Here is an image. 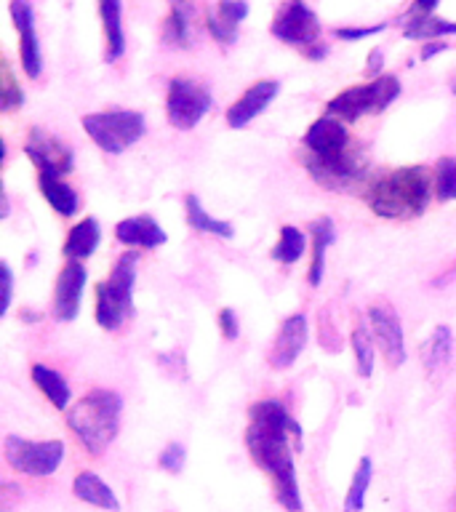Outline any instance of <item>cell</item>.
<instances>
[{
  "mask_svg": "<svg viewBox=\"0 0 456 512\" xmlns=\"http://www.w3.org/2000/svg\"><path fill=\"white\" fill-rule=\"evenodd\" d=\"M400 96V80L395 75H379L376 80L366 86H352L342 94H336L328 102V115L344 120V123H355L363 115H376L384 112L395 99Z\"/></svg>",
  "mask_w": 456,
  "mask_h": 512,
  "instance_id": "cell-6",
  "label": "cell"
},
{
  "mask_svg": "<svg viewBox=\"0 0 456 512\" xmlns=\"http://www.w3.org/2000/svg\"><path fill=\"white\" fill-rule=\"evenodd\" d=\"M270 32L288 46L302 48L304 56L310 59H320L326 54V48L320 46L318 14L304 0H286L272 16Z\"/></svg>",
  "mask_w": 456,
  "mask_h": 512,
  "instance_id": "cell-8",
  "label": "cell"
},
{
  "mask_svg": "<svg viewBox=\"0 0 456 512\" xmlns=\"http://www.w3.org/2000/svg\"><path fill=\"white\" fill-rule=\"evenodd\" d=\"M83 128L99 150L120 155L144 136V115L136 110H107L83 115Z\"/></svg>",
  "mask_w": 456,
  "mask_h": 512,
  "instance_id": "cell-7",
  "label": "cell"
},
{
  "mask_svg": "<svg viewBox=\"0 0 456 512\" xmlns=\"http://www.w3.org/2000/svg\"><path fill=\"white\" fill-rule=\"evenodd\" d=\"M3 456L6 462L22 475L43 478L54 475L64 459L62 440H27L19 435H8L3 443Z\"/></svg>",
  "mask_w": 456,
  "mask_h": 512,
  "instance_id": "cell-9",
  "label": "cell"
},
{
  "mask_svg": "<svg viewBox=\"0 0 456 512\" xmlns=\"http://www.w3.org/2000/svg\"><path fill=\"white\" fill-rule=\"evenodd\" d=\"M184 459H187V451H184V446H179V443H168V446L160 451L158 464L166 472H174L176 475V472H182Z\"/></svg>",
  "mask_w": 456,
  "mask_h": 512,
  "instance_id": "cell-34",
  "label": "cell"
},
{
  "mask_svg": "<svg viewBox=\"0 0 456 512\" xmlns=\"http://www.w3.org/2000/svg\"><path fill=\"white\" fill-rule=\"evenodd\" d=\"M304 344H307V318L302 312H296L291 318L283 320L278 331V339L272 344L270 366L283 371V368L294 366V360L302 355Z\"/></svg>",
  "mask_w": 456,
  "mask_h": 512,
  "instance_id": "cell-16",
  "label": "cell"
},
{
  "mask_svg": "<svg viewBox=\"0 0 456 512\" xmlns=\"http://www.w3.org/2000/svg\"><path fill=\"white\" fill-rule=\"evenodd\" d=\"M88 283V272L80 262H67L56 278L54 288V315L64 323L78 318L80 312V296Z\"/></svg>",
  "mask_w": 456,
  "mask_h": 512,
  "instance_id": "cell-14",
  "label": "cell"
},
{
  "mask_svg": "<svg viewBox=\"0 0 456 512\" xmlns=\"http://www.w3.org/2000/svg\"><path fill=\"white\" fill-rule=\"evenodd\" d=\"M374 334L368 326H355L352 331V352H355V363H358V374L363 379L374 374Z\"/></svg>",
  "mask_w": 456,
  "mask_h": 512,
  "instance_id": "cell-30",
  "label": "cell"
},
{
  "mask_svg": "<svg viewBox=\"0 0 456 512\" xmlns=\"http://www.w3.org/2000/svg\"><path fill=\"white\" fill-rule=\"evenodd\" d=\"M184 208H187V224H190L195 232H206V235H216V238L224 240H230L232 235H235V227H232L230 222L214 219L206 208L200 206L198 195H187V198H184Z\"/></svg>",
  "mask_w": 456,
  "mask_h": 512,
  "instance_id": "cell-25",
  "label": "cell"
},
{
  "mask_svg": "<svg viewBox=\"0 0 456 512\" xmlns=\"http://www.w3.org/2000/svg\"><path fill=\"white\" fill-rule=\"evenodd\" d=\"M371 459L363 456L358 464V470L352 475V483H350V491H347V499H344V512H363L366 507V494H368V486H371Z\"/></svg>",
  "mask_w": 456,
  "mask_h": 512,
  "instance_id": "cell-29",
  "label": "cell"
},
{
  "mask_svg": "<svg viewBox=\"0 0 456 512\" xmlns=\"http://www.w3.org/2000/svg\"><path fill=\"white\" fill-rule=\"evenodd\" d=\"M0 280H3V304H0V315H6L8 304H11V296H14V275H11L8 262L0 264Z\"/></svg>",
  "mask_w": 456,
  "mask_h": 512,
  "instance_id": "cell-37",
  "label": "cell"
},
{
  "mask_svg": "<svg viewBox=\"0 0 456 512\" xmlns=\"http://www.w3.org/2000/svg\"><path fill=\"white\" fill-rule=\"evenodd\" d=\"M291 440H302V430L280 400H259L248 408V454L272 478L278 502L288 512H302Z\"/></svg>",
  "mask_w": 456,
  "mask_h": 512,
  "instance_id": "cell-1",
  "label": "cell"
},
{
  "mask_svg": "<svg viewBox=\"0 0 456 512\" xmlns=\"http://www.w3.org/2000/svg\"><path fill=\"white\" fill-rule=\"evenodd\" d=\"M14 27L19 32V59H22V70L27 78H38L43 70V56H40L38 32H35V16H32L30 0H11L8 3Z\"/></svg>",
  "mask_w": 456,
  "mask_h": 512,
  "instance_id": "cell-13",
  "label": "cell"
},
{
  "mask_svg": "<svg viewBox=\"0 0 456 512\" xmlns=\"http://www.w3.org/2000/svg\"><path fill=\"white\" fill-rule=\"evenodd\" d=\"M190 14L192 11H179L171 8V14L163 22V40L168 46L174 48H187L190 46Z\"/></svg>",
  "mask_w": 456,
  "mask_h": 512,
  "instance_id": "cell-31",
  "label": "cell"
},
{
  "mask_svg": "<svg viewBox=\"0 0 456 512\" xmlns=\"http://www.w3.org/2000/svg\"><path fill=\"white\" fill-rule=\"evenodd\" d=\"M139 256L128 251L112 264L110 278L96 286V323L104 331H118L134 312V283Z\"/></svg>",
  "mask_w": 456,
  "mask_h": 512,
  "instance_id": "cell-5",
  "label": "cell"
},
{
  "mask_svg": "<svg viewBox=\"0 0 456 512\" xmlns=\"http://www.w3.org/2000/svg\"><path fill=\"white\" fill-rule=\"evenodd\" d=\"M368 328H371L387 363L398 368L406 360V342H403V326H400L398 312L392 310L390 304H374L368 310Z\"/></svg>",
  "mask_w": 456,
  "mask_h": 512,
  "instance_id": "cell-12",
  "label": "cell"
},
{
  "mask_svg": "<svg viewBox=\"0 0 456 512\" xmlns=\"http://www.w3.org/2000/svg\"><path fill=\"white\" fill-rule=\"evenodd\" d=\"M440 0H416L414 3V14L416 16H432V11L438 8Z\"/></svg>",
  "mask_w": 456,
  "mask_h": 512,
  "instance_id": "cell-38",
  "label": "cell"
},
{
  "mask_svg": "<svg viewBox=\"0 0 456 512\" xmlns=\"http://www.w3.org/2000/svg\"><path fill=\"white\" fill-rule=\"evenodd\" d=\"M435 192L440 200H456V158H440L435 166Z\"/></svg>",
  "mask_w": 456,
  "mask_h": 512,
  "instance_id": "cell-32",
  "label": "cell"
},
{
  "mask_svg": "<svg viewBox=\"0 0 456 512\" xmlns=\"http://www.w3.org/2000/svg\"><path fill=\"white\" fill-rule=\"evenodd\" d=\"M451 350H454V334L448 326H435L432 336L424 344V368L427 374H435L438 368H443L451 360Z\"/></svg>",
  "mask_w": 456,
  "mask_h": 512,
  "instance_id": "cell-26",
  "label": "cell"
},
{
  "mask_svg": "<svg viewBox=\"0 0 456 512\" xmlns=\"http://www.w3.org/2000/svg\"><path fill=\"white\" fill-rule=\"evenodd\" d=\"M443 35H456V22L438 16H411L406 24V38L411 40H432Z\"/></svg>",
  "mask_w": 456,
  "mask_h": 512,
  "instance_id": "cell-28",
  "label": "cell"
},
{
  "mask_svg": "<svg viewBox=\"0 0 456 512\" xmlns=\"http://www.w3.org/2000/svg\"><path fill=\"white\" fill-rule=\"evenodd\" d=\"M0 102H3V110L11 112L16 107H22L24 104V91L22 86L16 83L14 72L8 67V62H3L0 67Z\"/></svg>",
  "mask_w": 456,
  "mask_h": 512,
  "instance_id": "cell-33",
  "label": "cell"
},
{
  "mask_svg": "<svg viewBox=\"0 0 456 512\" xmlns=\"http://www.w3.org/2000/svg\"><path fill=\"white\" fill-rule=\"evenodd\" d=\"M312 262H310V286L318 288L320 280H323V272H326V251L334 246L336 240V227L328 216H320L318 222H312Z\"/></svg>",
  "mask_w": 456,
  "mask_h": 512,
  "instance_id": "cell-22",
  "label": "cell"
},
{
  "mask_svg": "<svg viewBox=\"0 0 456 512\" xmlns=\"http://www.w3.org/2000/svg\"><path fill=\"white\" fill-rule=\"evenodd\" d=\"M120 411H123V400L118 392L91 390L75 406L67 408V424H70L72 435L91 454H102L118 435Z\"/></svg>",
  "mask_w": 456,
  "mask_h": 512,
  "instance_id": "cell-4",
  "label": "cell"
},
{
  "mask_svg": "<svg viewBox=\"0 0 456 512\" xmlns=\"http://www.w3.org/2000/svg\"><path fill=\"white\" fill-rule=\"evenodd\" d=\"M432 179L422 166L392 168L368 184L366 203L382 219H416L430 206Z\"/></svg>",
  "mask_w": 456,
  "mask_h": 512,
  "instance_id": "cell-3",
  "label": "cell"
},
{
  "mask_svg": "<svg viewBox=\"0 0 456 512\" xmlns=\"http://www.w3.org/2000/svg\"><path fill=\"white\" fill-rule=\"evenodd\" d=\"M115 238H118L123 246L131 248H158L166 243L168 235L150 214H139L128 216V219L118 222V227H115Z\"/></svg>",
  "mask_w": 456,
  "mask_h": 512,
  "instance_id": "cell-17",
  "label": "cell"
},
{
  "mask_svg": "<svg viewBox=\"0 0 456 512\" xmlns=\"http://www.w3.org/2000/svg\"><path fill=\"white\" fill-rule=\"evenodd\" d=\"M99 19L104 30V59L118 62L126 51V35H123V0H99Z\"/></svg>",
  "mask_w": 456,
  "mask_h": 512,
  "instance_id": "cell-19",
  "label": "cell"
},
{
  "mask_svg": "<svg viewBox=\"0 0 456 512\" xmlns=\"http://www.w3.org/2000/svg\"><path fill=\"white\" fill-rule=\"evenodd\" d=\"M211 91L192 78H171L166 91V115L171 126L179 131H190L206 118L211 110Z\"/></svg>",
  "mask_w": 456,
  "mask_h": 512,
  "instance_id": "cell-10",
  "label": "cell"
},
{
  "mask_svg": "<svg viewBox=\"0 0 456 512\" xmlns=\"http://www.w3.org/2000/svg\"><path fill=\"white\" fill-rule=\"evenodd\" d=\"M219 328H222L224 339H238L240 326H238V315H235V310L224 307V310L219 312Z\"/></svg>",
  "mask_w": 456,
  "mask_h": 512,
  "instance_id": "cell-35",
  "label": "cell"
},
{
  "mask_svg": "<svg viewBox=\"0 0 456 512\" xmlns=\"http://www.w3.org/2000/svg\"><path fill=\"white\" fill-rule=\"evenodd\" d=\"M99 240H102V227H99L94 216H86L83 222H78L67 232V243H64L67 262H83V259H88L99 248Z\"/></svg>",
  "mask_w": 456,
  "mask_h": 512,
  "instance_id": "cell-20",
  "label": "cell"
},
{
  "mask_svg": "<svg viewBox=\"0 0 456 512\" xmlns=\"http://www.w3.org/2000/svg\"><path fill=\"white\" fill-rule=\"evenodd\" d=\"M72 494L78 496L80 502L94 504V507H102V510H120V502L115 499V494H112V488L107 486L96 472H80L78 478L72 480Z\"/></svg>",
  "mask_w": 456,
  "mask_h": 512,
  "instance_id": "cell-21",
  "label": "cell"
},
{
  "mask_svg": "<svg viewBox=\"0 0 456 512\" xmlns=\"http://www.w3.org/2000/svg\"><path fill=\"white\" fill-rule=\"evenodd\" d=\"M246 16V0H219V3L208 11V32H211L222 46H230V43L238 40V27Z\"/></svg>",
  "mask_w": 456,
  "mask_h": 512,
  "instance_id": "cell-18",
  "label": "cell"
},
{
  "mask_svg": "<svg viewBox=\"0 0 456 512\" xmlns=\"http://www.w3.org/2000/svg\"><path fill=\"white\" fill-rule=\"evenodd\" d=\"M387 24H376V27H339L336 30V38L342 40H360V38H371L376 32H382Z\"/></svg>",
  "mask_w": 456,
  "mask_h": 512,
  "instance_id": "cell-36",
  "label": "cell"
},
{
  "mask_svg": "<svg viewBox=\"0 0 456 512\" xmlns=\"http://www.w3.org/2000/svg\"><path fill=\"white\" fill-rule=\"evenodd\" d=\"M304 248H307V235L294 224H286V227H280V238L278 246L272 248V259L280 264H294L304 256Z\"/></svg>",
  "mask_w": 456,
  "mask_h": 512,
  "instance_id": "cell-27",
  "label": "cell"
},
{
  "mask_svg": "<svg viewBox=\"0 0 456 512\" xmlns=\"http://www.w3.org/2000/svg\"><path fill=\"white\" fill-rule=\"evenodd\" d=\"M454 512H456V504H454Z\"/></svg>",
  "mask_w": 456,
  "mask_h": 512,
  "instance_id": "cell-42",
  "label": "cell"
},
{
  "mask_svg": "<svg viewBox=\"0 0 456 512\" xmlns=\"http://www.w3.org/2000/svg\"><path fill=\"white\" fill-rule=\"evenodd\" d=\"M30 374L32 382L38 384V390L51 400V406H54L56 411L70 408V384H67V379H64L59 371L43 366V363H35Z\"/></svg>",
  "mask_w": 456,
  "mask_h": 512,
  "instance_id": "cell-23",
  "label": "cell"
},
{
  "mask_svg": "<svg viewBox=\"0 0 456 512\" xmlns=\"http://www.w3.org/2000/svg\"><path fill=\"white\" fill-rule=\"evenodd\" d=\"M27 158L35 163L38 174L48 176H67L75 166V155H72L70 144H64L59 136L48 134L46 128H32L24 144Z\"/></svg>",
  "mask_w": 456,
  "mask_h": 512,
  "instance_id": "cell-11",
  "label": "cell"
},
{
  "mask_svg": "<svg viewBox=\"0 0 456 512\" xmlns=\"http://www.w3.org/2000/svg\"><path fill=\"white\" fill-rule=\"evenodd\" d=\"M38 187L40 192H43V198L51 203V208H54L56 214L72 216L75 211H78V192L72 190L62 176L38 174Z\"/></svg>",
  "mask_w": 456,
  "mask_h": 512,
  "instance_id": "cell-24",
  "label": "cell"
},
{
  "mask_svg": "<svg viewBox=\"0 0 456 512\" xmlns=\"http://www.w3.org/2000/svg\"><path fill=\"white\" fill-rule=\"evenodd\" d=\"M171 8H179V11H192V0H168Z\"/></svg>",
  "mask_w": 456,
  "mask_h": 512,
  "instance_id": "cell-40",
  "label": "cell"
},
{
  "mask_svg": "<svg viewBox=\"0 0 456 512\" xmlns=\"http://www.w3.org/2000/svg\"><path fill=\"white\" fill-rule=\"evenodd\" d=\"M280 94V83L278 80H256L251 86L243 91L240 99L230 104L227 110V123L230 128H246L254 118H259L275 96Z\"/></svg>",
  "mask_w": 456,
  "mask_h": 512,
  "instance_id": "cell-15",
  "label": "cell"
},
{
  "mask_svg": "<svg viewBox=\"0 0 456 512\" xmlns=\"http://www.w3.org/2000/svg\"><path fill=\"white\" fill-rule=\"evenodd\" d=\"M451 91H454V94H456V78H454V86H451Z\"/></svg>",
  "mask_w": 456,
  "mask_h": 512,
  "instance_id": "cell-41",
  "label": "cell"
},
{
  "mask_svg": "<svg viewBox=\"0 0 456 512\" xmlns=\"http://www.w3.org/2000/svg\"><path fill=\"white\" fill-rule=\"evenodd\" d=\"M448 48V43H424V48H422V59L424 62H427V59H432V56L435 54H440V51H446Z\"/></svg>",
  "mask_w": 456,
  "mask_h": 512,
  "instance_id": "cell-39",
  "label": "cell"
},
{
  "mask_svg": "<svg viewBox=\"0 0 456 512\" xmlns=\"http://www.w3.org/2000/svg\"><path fill=\"white\" fill-rule=\"evenodd\" d=\"M304 168L328 190H344L363 176L366 160L350 142L344 120L326 115L318 118L304 134Z\"/></svg>",
  "mask_w": 456,
  "mask_h": 512,
  "instance_id": "cell-2",
  "label": "cell"
}]
</instances>
